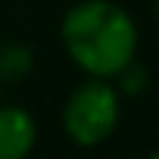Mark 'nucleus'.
I'll use <instances>...</instances> for the list:
<instances>
[{
    "instance_id": "nucleus-5",
    "label": "nucleus",
    "mask_w": 159,
    "mask_h": 159,
    "mask_svg": "<svg viewBox=\"0 0 159 159\" xmlns=\"http://www.w3.org/2000/svg\"><path fill=\"white\" fill-rule=\"evenodd\" d=\"M148 159H159V148H156V150H153V153H150Z\"/></svg>"
},
{
    "instance_id": "nucleus-3",
    "label": "nucleus",
    "mask_w": 159,
    "mask_h": 159,
    "mask_svg": "<svg viewBox=\"0 0 159 159\" xmlns=\"http://www.w3.org/2000/svg\"><path fill=\"white\" fill-rule=\"evenodd\" d=\"M35 144V124L21 106H0V159H27Z\"/></svg>"
},
{
    "instance_id": "nucleus-6",
    "label": "nucleus",
    "mask_w": 159,
    "mask_h": 159,
    "mask_svg": "<svg viewBox=\"0 0 159 159\" xmlns=\"http://www.w3.org/2000/svg\"><path fill=\"white\" fill-rule=\"evenodd\" d=\"M156 18H159V0H156Z\"/></svg>"
},
{
    "instance_id": "nucleus-2",
    "label": "nucleus",
    "mask_w": 159,
    "mask_h": 159,
    "mask_svg": "<svg viewBox=\"0 0 159 159\" xmlns=\"http://www.w3.org/2000/svg\"><path fill=\"white\" fill-rule=\"evenodd\" d=\"M118 112H121V103H118L115 89L106 80L94 77L91 83L74 89V94L65 103L62 121H65L68 136L74 139L77 144L94 148V144H100L103 139L115 130Z\"/></svg>"
},
{
    "instance_id": "nucleus-4",
    "label": "nucleus",
    "mask_w": 159,
    "mask_h": 159,
    "mask_svg": "<svg viewBox=\"0 0 159 159\" xmlns=\"http://www.w3.org/2000/svg\"><path fill=\"white\" fill-rule=\"evenodd\" d=\"M33 68V50L21 41L0 44V80H21Z\"/></svg>"
},
{
    "instance_id": "nucleus-1",
    "label": "nucleus",
    "mask_w": 159,
    "mask_h": 159,
    "mask_svg": "<svg viewBox=\"0 0 159 159\" xmlns=\"http://www.w3.org/2000/svg\"><path fill=\"white\" fill-rule=\"evenodd\" d=\"M68 56L97 80L118 77L133 65L139 33L130 12L112 0H83L71 6L62 21Z\"/></svg>"
}]
</instances>
